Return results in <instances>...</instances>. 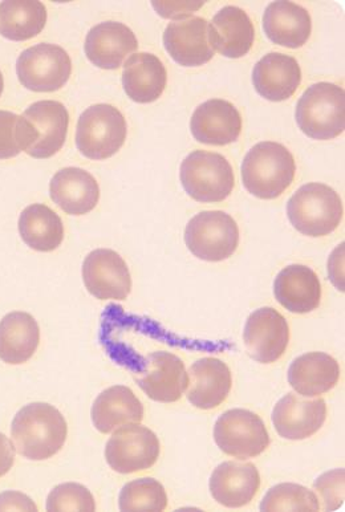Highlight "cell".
<instances>
[{
  "label": "cell",
  "instance_id": "6da1fadb",
  "mask_svg": "<svg viewBox=\"0 0 345 512\" xmlns=\"http://www.w3.org/2000/svg\"><path fill=\"white\" fill-rule=\"evenodd\" d=\"M67 434L66 418L54 406L43 402L24 406L11 425L15 449L31 461L54 457L66 444Z\"/></svg>",
  "mask_w": 345,
  "mask_h": 512
},
{
  "label": "cell",
  "instance_id": "7a4b0ae2",
  "mask_svg": "<svg viewBox=\"0 0 345 512\" xmlns=\"http://www.w3.org/2000/svg\"><path fill=\"white\" fill-rule=\"evenodd\" d=\"M296 165L290 150L274 141L259 142L242 164L243 186L261 199L280 197L294 181Z\"/></svg>",
  "mask_w": 345,
  "mask_h": 512
},
{
  "label": "cell",
  "instance_id": "3957f363",
  "mask_svg": "<svg viewBox=\"0 0 345 512\" xmlns=\"http://www.w3.org/2000/svg\"><path fill=\"white\" fill-rule=\"evenodd\" d=\"M291 225L307 237H326L343 219V202L330 186L312 182L302 186L287 203Z\"/></svg>",
  "mask_w": 345,
  "mask_h": 512
},
{
  "label": "cell",
  "instance_id": "277c9868",
  "mask_svg": "<svg viewBox=\"0 0 345 512\" xmlns=\"http://www.w3.org/2000/svg\"><path fill=\"white\" fill-rule=\"evenodd\" d=\"M296 123L312 140L327 141L345 129L344 89L332 83L311 85L296 105Z\"/></svg>",
  "mask_w": 345,
  "mask_h": 512
},
{
  "label": "cell",
  "instance_id": "5b68a950",
  "mask_svg": "<svg viewBox=\"0 0 345 512\" xmlns=\"http://www.w3.org/2000/svg\"><path fill=\"white\" fill-rule=\"evenodd\" d=\"M68 127L69 113L59 101L32 104L19 120L23 152L39 160L55 156L66 142Z\"/></svg>",
  "mask_w": 345,
  "mask_h": 512
},
{
  "label": "cell",
  "instance_id": "8992f818",
  "mask_svg": "<svg viewBox=\"0 0 345 512\" xmlns=\"http://www.w3.org/2000/svg\"><path fill=\"white\" fill-rule=\"evenodd\" d=\"M127 134L123 113L112 105L97 104L81 113L76 129V146L89 160H107L123 148Z\"/></svg>",
  "mask_w": 345,
  "mask_h": 512
},
{
  "label": "cell",
  "instance_id": "52a82bcc",
  "mask_svg": "<svg viewBox=\"0 0 345 512\" xmlns=\"http://www.w3.org/2000/svg\"><path fill=\"white\" fill-rule=\"evenodd\" d=\"M181 184L194 201H225L233 193L235 177L230 162L222 154L196 150L182 161Z\"/></svg>",
  "mask_w": 345,
  "mask_h": 512
},
{
  "label": "cell",
  "instance_id": "ba28073f",
  "mask_svg": "<svg viewBox=\"0 0 345 512\" xmlns=\"http://www.w3.org/2000/svg\"><path fill=\"white\" fill-rule=\"evenodd\" d=\"M185 243L198 259L222 262L238 249L237 222L223 211H202L186 226Z\"/></svg>",
  "mask_w": 345,
  "mask_h": 512
},
{
  "label": "cell",
  "instance_id": "9c48e42d",
  "mask_svg": "<svg viewBox=\"0 0 345 512\" xmlns=\"http://www.w3.org/2000/svg\"><path fill=\"white\" fill-rule=\"evenodd\" d=\"M214 441L223 453L241 461L258 457L270 446L265 422L246 409L223 413L215 422Z\"/></svg>",
  "mask_w": 345,
  "mask_h": 512
},
{
  "label": "cell",
  "instance_id": "30bf717a",
  "mask_svg": "<svg viewBox=\"0 0 345 512\" xmlns=\"http://www.w3.org/2000/svg\"><path fill=\"white\" fill-rule=\"evenodd\" d=\"M23 87L34 92H55L67 84L72 73L71 58L56 44L42 43L27 48L16 62Z\"/></svg>",
  "mask_w": 345,
  "mask_h": 512
},
{
  "label": "cell",
  "instance_id": "8fae6325",
  "mask_svg": "<svg viewBox=\"0 0 345 512\" xmlns=\"http://www.w3.org/2000/svg\"><path fill=\"white\" fill-rule=\"evenodd\" d=\"M132 373L146 396L162 404L181 400L189 384L184 361L170 352L149 353Z\"/></svg>",
  "mask_w": 345,
  "mask_h": 512
},
{
  "label": "cell",
  "instance_id": "7c38bea8",
  "mask_svg": "<svg viewBox=\"0 0 345 512\" xmlns=\"http://www.w3.org/2000/svg\"><path fill=\"white\" fill-rule=\"evenodd\" d=\"M160 453L156 434L133 422L113 433L105 448V459L116 473L132 474L150 469L160 458Z\"/></svg>",
  "mask_w": 345,
  "mask_h": 512
},
{
  "label": "cell",
  "instance_id": "4fadbf2b",
  "mask_svg": "<svg viewBox=\"0 0 345 512\" xmlns=\"http://www.w3.org/2000/svg\"><path fill=\"white\" fill-rule=\"evenodd\" d=\"M83 280L89 294L99 300H125L132 291L127 263L113 250L89 253L83 264Z\"/></svg>",
  "mask_w": 345,
  "mask_h": 512
},
{
  "label": "cell",
  "instance_id": "5bb4252c",
  "mask_svg": "<svg viewBox=\"0 0 345 512\" xmlns=\"http://www.w3.org/2000/svg\"><path fill=\"white\" fill-rule=\"evenodd\" d=\"M243 341L251 359L261 364H273L286 352L290 327L274 308H259L246 321Z\"/></svg>",
  "mask_w": 345,
  "mask_h": 512
},
{
  "label": "cell",
  "instance_id": "9a60e30c",
  "mask_svg": "<svg viewBox=\"0 0 345 512\" xmlns=\"http://www.w3.org/2000/svg\"><path fill=\"white\" fill-rule=\"evenodd\" d=\"M327 420V405L323 398L308 400V397L288 393L280 398L273 412L276 433L284 440H307L318 433Z\"/></svg>",
  "mask_w": 345,
  "mask_h": 512
},
{
  "label": "cell",
  "instance_id": "2e32d148",
  "mask_svg": "<svg viewBox=\"0 0 345 512\" xmlns=\"http://www.w3.org/2000/svg\"><path fill=\"white\" fill-rule=\"evenodd\" d=\"M164 47L182 67H201L214 56L209 42V22L200 16L169 23L164 32Z\"/></svg>",
  "mask_w": 345,
  "mask_h": 512
},
{
  "label": "cell",
  "instance_id": "e0dca14e",
  "mask_svg": "<svg viewBox=\"0 0 345 512\" xmlns=\"http://www.w3.org/2000/svg\"><path fill=\"white\" fill-rule=\"evenodd\" d=\"M190 129L193 137L201 144L230 145L241 136V113L229 101L209 100L194 111Z\"/></svg>",
  "mask_w": 345,
  "mask_h": 512
},
{
  "label": "cell",
  "instance_id": "ac0fdd59",
  "mask_svg": "<svg viewBox=\"0 0 345 512\" xmlns=\"http://www.w3.org/2000/svg\"><path fill=\"white\" fill-rule=\"evenodd\" d=\"M261 487V474L253 463L223 462L210 478L214 501L227 509L249 505Z\"/></svg>",
  "mask_w": 345,
  "mask_h": 512
},
{
  "label": "cell",
  "instance_id": "d6986e66",
  "mask_svg": "<svg viewBox=\"0 0 345 512\" xmlns=\"http://www.w3.org/2000/svg\"><path fill=\"white\" fill-rule=\"evenodd\" d=\"M138 48L136 35L119 22L97 24L85 39V55L101 69H119L125 58Z\"/></svg>",
  "mask_w": 345,
  "mask_h": 512
},
{
  "label": "cell",
  "instance_id": "ffe728a7",
  "mask_svg": "<svg viewBox=\"0 0 345 512\" xmlns=\"http://www.w3.org/2000/svg\"><path fill=\"white\" fill-rule=\"evenodd\" d=\"M274 295L280 306L292 314H310L320 306L322 284L312 268L291 264L276 276Z\"/></svg>",
  "mask_w": 345,
  "mask_h": 512
},
{
  "label": "cell",
  "instance_id": "44dd1931",
  "mask_svg": "<svg viewBox=\"0 0 345 512\" xmlns=\"http://www.w3.org/2000/svg\"><path fill=\"white\" fill-rule=\"evenodd\" d=\"M255 40L254 24L242 8L223 7L209 24V42L214 51L229 59L249 54Z\"/></svg>",
  "mask_w": 345,
  "mask_h": 512
},
{
  "label": "cell",
  "instance_id": "7402d4cb",
  "mask_svg": "<svg viewBox=\"0 0 345 512\" xmlns=\"http://www.w3.org/2000/svg\"><path fill=\"white\" fill-rule=\"evenodd\" d=\"M302 83V69L298 60L290 55L271 52L263 56L253 69L255 91L266 100L290 99Z\"/></svg>",
  "mask_w": 345,
  "mask_h": 512
},
{
  "label": "cell",
  "instance_id": "603a6c76",
  "mask_svg": "<svg viewBox=\"0 0 345 512\" xmlns=\"http://www.w3.org/2000/svg\"><path fill=\"white\" fill-rule=\"evenodd\" d=\"M186 397L198 409L218 408L230 394L233 377L223 361L205 357L190 367Z\"/></svg>",
  "mask_w": 345,
  "mask_h": 512
},
{
  "label": "cell",
  "instance_id": "cb8c5ba5",
  "mask_svg": "<svg viewBox=\"0 0 345 512\" xmlns=\"http://www.w3.org/2000/svg\"><path fill=\"white\" fill-rule=\"evenodd\" d=\"M50 194L64 213L85 215L99 203L100 188L91 173L80 168H66L52 178Z\"/></svg>",
  "mask_w": 345,
  "mask_h": 512
},
{
  "label": "cell",
  "instance_id": "d4e9b609",
  "mask_svg": "<svg viewBox=\"0 0 345 512\" xmlns=\"http://www.w3.org/2000/svg\"><path fill=\"white\" fill-rule=\"evenodd\" d=\"M287 379L300 396L318 397L330 392L339 383V363L327 353H306L292 361Z\"/></svg>",
  "mask_w": 345,
  "mask_h": 512
},
{
  "label": "cell",
  "instance_id": "484cf974",
  "mask_svg": "<svg viewBox=\"0 0 345 512\" xmlns=\"http://www.w3.org/2000/svg\"><path fill=\"white\" fill-rule=\"evenodd\" d=\"M263 30L278 46L300 48L308 42L312 31L310 12L292 2H273L263 15Z\"/></svg>",
  "mask_w": 345,
  "mask_h": 512
},
{
  "label": "cell",
  "instance_id": "4316f807",
  "mask_svg": "<svg viewBox=\"0 0 345 512\" xmlns=\"http://www.w3.org/2000/svg\"><path fill=\"white\" fill-rule=\"evenodd\" d=\"M166 83L168 72L156 55L140 52L132 55L124 65V91L135 103H154L164 93Z\"/></svg>",
  "mask_w": 345,
  "mask_h": 512
},
{
  "label": "cell",
  "instance_id": "83f0119b",
  "mask_svg": "<svg viewBox=\"0 0 345 512\" xmlns=\"http://www.w3.org/2000/svg\"><path fill=\"white\" fill-rule=\"evenodd\" d=\"M92 422L100 433L109 434L120 426L140 424L144 406L128 386L116 385L104 390L92 406Z\"/></svg>",
  "mask_w": 345,
  "mask_h": 512
},
{
  "label": "cell",
  "instance_id": "f1b7e54d",
  "mask_svg": "<svg viewBox=\"0 0 345 512\" xmlns=\"http://www.w3.org/2000/svg\"><path fill=\"white\" fill-rule=\"evenodd\" d=\"M40 344V328L27 312H11L0 320V360L11 365L27 363Z\"/></svg>",
  "mask_w": 345,
  "mask_h": 512
},
{
  "label": "cell",
  "instance_id": "f546056e",
  "mask_svg": "<svg viewBox=\"0 0 345 512\" xmlns=\"http://www.w3.org/2000/svg\"><path fill=\"white\" fill-rule=\"evenodd\" d=\"M19 233L32 250L51 253L63 243L64 225L54 210L42 203H35L20 214Z\"/></svg>",
  "mask_w": 345,
  "mask_h": 512
},
{
  "label": "cell",
  "instance_id": "4dcf8cb0",
  "mask_svg": "<svg viewBox=\"0 0 345 512\" xmlns=\"http://www.w3.org/2000/svg\"><path fill=\"white\" fill-rule=\"evenodd\" d=\"M47 23V8L42 2L0 3V35L12 42L35 38Z\"/></svg>",
  "mask_w": 345,
  "mask_h": 512
},
{
  "label": "cell",
  "instance_id": "1f68e13d",
  "mask_svg": "<svg viewBox=\"0 0 345 512\" xmlns=\"http://www.w3.org/2000/svg\"><path fill=\"white\" fill-rule=\"evenodd\" d=\"M168 495L164 486L153 478H140L127 483L119 497L120 511H164Z\"/></svg>",
  "mask_w": 345,
  "mask_h": 512
},
{
  "label": "cell",
  "instance_id": "d6a6232c",
  "mask_svg": "<svg viewBox=\"0 0 345 512\" xmlns=\"http://www.w3.org/2000/svg\"><path fill=\"white\" fill-rule=\"evenodd\" d=\"M261 511H319V499L311 490L296 483H280L267 491Z\"/></svg>",
  "mask_w": 345,
  "mask_h": 512
},
{
  "label": "cell",
  "instance_id": "836d02e7",
  "mask_svg": "<svg viewBox=\"0 0 345 512\" xmlns=\"http://www.w3.org/2000/svg\"><path fill=\"white\" fill-rule=\"evenodd\" d=\"M96 502L91 491L79 483L56 486L47 498V511H95Z\"/></svg>",
  "mask_w": 345,
  "mask_h": 512
},
{
  "label": "cell",
  "instance_id": "e575fe53",
  "mask_svg": "<svg viewBox=\"0 0 345 512\" xmlns=\"http://www.w3.org/2000/svg\"><path fill=\"white\" fill-rule=\"evenodd\" d=\"M314 489L323 501L326 511L339 510L344 501V469L328 471L316 479Z\"/></svg>",
  "mask_w": 345,
  "mask_h": 512
},
{
  "label": "cell",
  "instance_id": "d590c367",
  "mask_svg": "<svg viewBox=\"0 0 345 512\" xmlns=\"http://www.w3.org/2000/svg\"><path fill=\"white\" fill-rule=\"evenodd\" d=\"M20 116L0 111V160L16 157L23 152L19 133Z\"/></svg>",
  "mask_w": 345,
  "mask_h": 512
},
{
  "label": "cell",
  "instance_id": "8d00e7d4",
  "mask_svg": "<svg viewBox=\"0 0 345 512\" xmlns=\"http://www.w3.org/2000/svg\"><path fill=\"white\" fill-rule=\"evenodd\" d=\"M152 4L158 15L170 19L186 18V16L192 15L194 11L200 10L204 6V2H153Z\"/></svg>",
  "mask_w": 345,
  "mask_h": 512
},
{
  "label": "cell",
  "instance_id": "74e56055",
  "mask_svg": "<svg viewBox=\"0 0 345 512\" xmlns=\"http://www.w3.org/2000/svg\"><path fill=\"white\" fill-rule=\"evenodd\" d=\"M0 510L38 511V507L26 495L8 491L0 495Z\"/></svg>",
  "mask_w": 345,
  "mask_h": 512
},
{
  "label": "cell",
  "instance_id": "f35d334b",
  "mask_svg": "<svg viewBox=\"0 0 345 512\" xmlns=\"http://www.w3.org/2000/svg\"><path fill=\"white\" fill-rule=\"evenodd\" d=\"M15 462V446L4 434L0 433V477L12 469Z\"/></svg>",
  "mask_w": 345,
  "mask_h": 512
},
{
  "label": "cell",
  "instance_id": "ab89813d",
  "mask_svg": "<svg viewBox=\"0 0 345 512\" xmlns=\"http://www.w3.org/2000/svg\"><path fill=\"white\" fill-rule=\"evenodd\" d=\"M3 87H4L3 75H2V72H0V96H2Z\"/></svg>",
  "mask_w": 345,
  "mask_h": 512
}]
</instances>
